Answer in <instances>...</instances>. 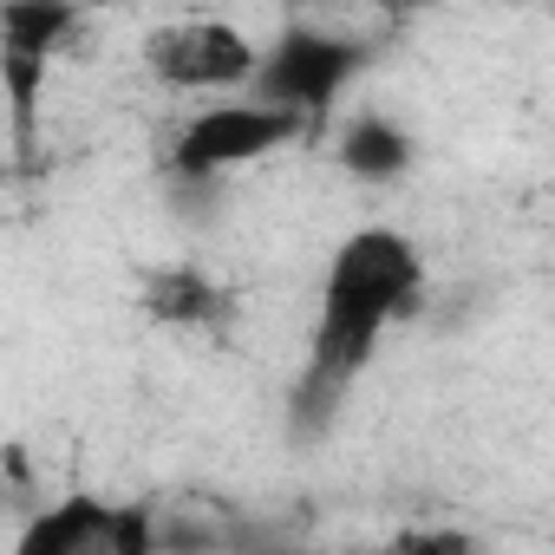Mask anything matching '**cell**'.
Segmentation results:
<instances>
[{"instance_id": "cell-1", "label": "cell", "mask_w": 555, "mask_h": 555, "mask_svg": "<svg viewBox=\"0 0 555 555\" xmlns=\"http://www.w3.org/2000/svg\"><path fill=\"white\" fill-rule=\"evenodd\" d=\"M418 288H425V255L412 235H399L386 222H366L334 248L327 282H321V314L308 334V379L295 392L301 425L314 405L321 412L340 405V392L373 366L379 340L418 308Z\"/></svg>"}, {"instance_id": "cell-2", "label": "cell", "mask_w": 555, "mask_h": 555, "mask_svg": "<svg viewBox=\"0 0 555 555\" xmlns=\"http://www.w3.org/2000/svg\"><path fill=\"white\" fill-rule=\"evenodd\" d=\"M366 66H373V47L366 40H347V34H327V27L295 21V27L274 34V47L261 53L248 92L268 99V105H288V112H301L314 125V118H327L340 105V92Z\"/></svg>"}, {"instance_id": "cell-3", "label": "cell", "mask_w": 555, "mask_h": 555, "mask_svg": "<svg viewBox=\"0 0 555 555\" xmlns=\"http://www.w3.org/2000/svg\"><path fill=\"white\" fill-rule=\"evenodd\" d=\"M301 112H288V105H268V99H229V105H209V112H196L183 131H177V144H170V170L183 177V183H216L222 170H242V164H255V157H268V151H282L288 138H301Z\"/></svg>"}, {"instance_id": "cell-4", "label": "cell", "mask_w": 555, "mask_h": 555, "mask_svg": "<svg viewBox=\"0 0 555 555\" xmlns=\"http://www.w3.org/2000/svg\"><path fill=\"white\" fill-rule=\"evenodd\" d=\"M144 66L177 86V92H216V86H248L261 53L248 47V34L235 21H170L144 40Z\"/></svg>"}, {"instance_id": "cell-5", "label": "cell", "mask_w": 555, "mask_h": 555, "mask_svg": "<svg viewBox=\"0 0 555 555\" xmlns=\"http://www.w3.org/2000/svg\"><path fill=\"white\" fill-rule=\"evenodd\" d=\"M144 555L151 548V516L138 503H99V496H66L53 503L27 535L21 555Z\"/></svg>"}, {"instance_id": "cell-6", "label": "cell", "mask_w": 555, "mask_h": 555, "mask_svg": "<svg viewBox=\"0 0 555 555\" xmlns=\"http://www.w3.org/2000/svg\"><path fill=\"white\" fill-rule=\"evenodd\" d=\"M138 308H144L157 327H170V334H209V340L229 334V321H235V295L216 282V274L190 268V261L144 274Z\"/></svg>"}, {"instance_id": "cell-7", "label": "cell", "mask_w": 555, "mask_h": 555, "mask_svg": "<svg viewBox=\"0 0 555 555\" xmlns=\"http://www.w3.org/2000/svg\"><path fill=\"white\" fill-rule=\"evenodd\" d=\"M79 27H86L79 0H8V8H0V53L53 66V53H66Z\"/></svg>"}, {"instance_id": "cell-8", "label": "cell", "mask_w": 555, "mask_h": 555, "mask_svg": "<svg viewBox=\"0 0 555 555\" xmlns=\"http://www.w3.org/2000/svg\"><path fill=\"white\" fill-rule=\"evenodd\" d=\"M340 164H347V177H360V183H392V177L412 170V138H405V125L366 112V118H353L347 138H340Z\"/></svg>"}, {"instance_id": "cell-9", "label": "cell", "mask_w": 555, "mask_h": 555, "mask_svg": "<svg viewBox=\"0 0 555 555\" xmlns=\"http://www.w3.org/2000/svg\"><path fill=\"white\" fill-rule=\"evenodd\" d=\"M386 8H392V14H412V8H425V0H386Z\"/></svg>"}]
</instances>
